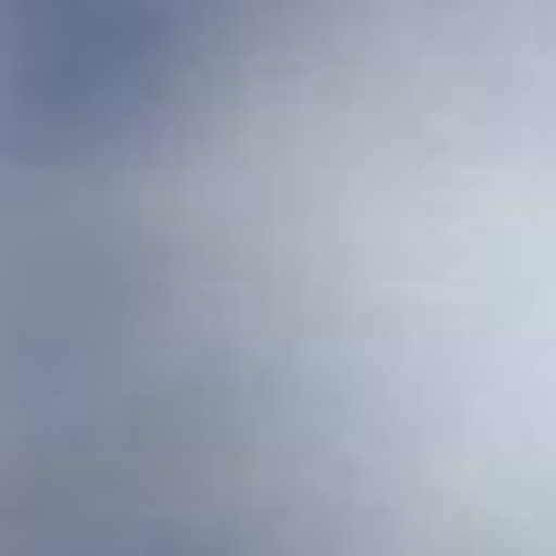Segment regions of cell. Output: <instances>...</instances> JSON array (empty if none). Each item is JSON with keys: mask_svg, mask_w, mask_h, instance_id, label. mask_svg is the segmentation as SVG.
<instances>
[{"mask_svg": "<svg viewBox=\"0 0 556 556\" xmlns=\"http://www.w3.org/2000/svg\"><path fill=\"white\" fill-rule=\"evenodd\" d=\"M0 556H529L408 493L261 458H85L0 486Z\"/></svg>", "mask_w": 556, "mask_h": 556, "instance_id": "6da1fadb", "label": "cell"}]
</instances>
